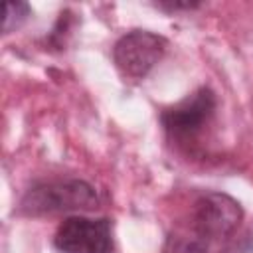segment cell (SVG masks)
Here are the masks:
<instances>
[{"mask_svg": "<svg viewBox=\"0 0 253 253\" xmlns=\"http://www.w3.org/2000/svg\"><path fill=\"white\" fill-rule=\"evenodd\" d=\"M99 206L95 188L85 180H55L32 186L22 202L20 211L28 215H45L59 211H91Z\"/></svg>", "mask_w": 253, "mask_h": 253, "instance_id": "cell-1", "label": "cell"}, {"mask_svg": "<svg viewBox=\"0 0 253 253\" xmlns=\"http://www.w3.org/2000/svg\"><path fill=\"white\" fill-rule=\"evenodd\" d=\"M217 99L210 87H200L180 103L160 113V123L170 142L190 148L196 144L215 115Z\"/></svg>", "mask_w": 253, "mask_h": 253, "instance_id": "cell-2", "label": "cell"}, {"mask_svg": "<svg viewBox=\"0 0 253 253\" xmlns=\"http://www.w3.org/2000/svg\"><path fill=\"white\" fill-rule=\"evenodd\" d=\"M241 219L243 210L235 198L223 192H206L194 202L190 219L186 223L198 235L213 243L221 237L231 235Z\"/></svg>", "mask_w": 253, "mask_h": 253, "instance_id": "cell-3", "label": "cell"}, {"mask_svg": "<svg viewBox=\"0 0 253 253\" xmlns=\"http://www.w3.org/2000/svg\"><path fill=\"white\" fill-rule=\"evenodd\" d=\"M166 47L168 40L164 36L150 30H130L117 40L113 61L125 77L142 79L164 57Z\"/></svg>", "mask_w": 253, "mask_h": 253, "instance_id": "cell-4", "label": "cell"}, {"mask_svg": "<svg viewBox=\"0 0 253 253\" xmlns=\"http://www.w3.org/2000/svg\"><path fill=\"white\" fill-rule=\"evenodd\" d=\"M53 247L59 253H113V223L107 217H65L53 235Z\"/></svg>", "mask_w": 253, "mask_h": 253, "instance_id": "cell-5", "label": "cell"}, {"mask_svg": "<svg viewBox=\"0 0 253 253\" xmlns=\"http://www.w3.org/2000/svg\"><path fill=\"white\" fill-rule=\"evenodd\" d=\"M211 243L198 235L188 223L174 227L162 247V253H208Z\"/></svg>", "mask_w": 253, "mask_h": 253, "instance_id": "cell-6", "label": "cell"}, {"mask_svg": "<svg viewBox=\"0 0 253 253\" xmlns=\"http://www.w3.org/2000/svg\"><path fill=\"white\" fill-rule=\"evenodd\" d=\"M32 8L26 2H4L2 6V32L10 34L30 18Z\"/></svg>", "mask_w": 253, "mask_h": 253, "instance_id": "cell-7", "label": "cell"}, {"mask_svg": "<svg viewBox=\"0 0 253 253\" xmlns=\"http://www.w3.org/2000/svg\"><path fill=\"white\" fill-rule=\"evenodd\" d=\"M158 8L166 10V12H178V10H194L200 8L198 2H158Z\"/></svg>", "mask_w": 253, "mask_h": 253, "instance_id": "cell-8", "label": "cell"}]
</instances>
